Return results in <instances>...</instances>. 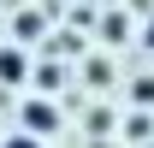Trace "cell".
Masks as SVG:
<instances>
[{"label":"cell","instance_id":"obj_1","mask_svg":"<svg viewBox=\"0 0 154 148\" xmlns=\"http://www.w3.org/2000/svg\"><path fill=\"white\" fill-rule=\"evenodd\" d=\"M54 125H59L54 101H24V130H36V136H48Z\"/></svg>","mask_w":154,"mask_h":148},{"label":"cell","instance_id":"obj_2","mask_svg":"<svg viewBox=\"0 0 154 148\" xmlns=\"http://www.w3.org/2000/svg\"><path fill=\"white\" fill-rule=\"evenodd\" d=\"M18 77H24V54L0 48V83H18Z\"/></svg>","mask_w":154,"mask_h":148},{"label":"cell","instance_id":"obj_4","mask_svg":"<svg viewBox=\"0 0 154 148\" xmlns=\"http://www.w3.org/2000/svg\"><path fill=\"white\" fill-rule=\"evenodd\" d=\"M131 95H136V101H154V77H136V89H131Z\"/></svg>","mask_w":154,"mask_h":148},{"label":"cell","instance_id":"obj_5","mask_svg":"<svg viewBox=\"0 0 154 148\" xmlns=\"http://www.w3.org/2000/svg\"><path fill=\"white\" fill-rule=\"evenodd\" d=\"M148 48H154V18H148Z\"/></svg>","mask_w":154,"mask_h":148},{"label":"cell","instance_id":"obj_3","mask_svg":"<svg viewBox=\"0 0 154 148\" xmlns=\"http://www.w3.org/2000/svg\"><path fill=\"white\" fill-rule=\"evenodd\" d=\"M0 148H42V136H36V130H18V136H6Z\"/></svg>","mask_w":154,"mask_h":148}]
</instances>
